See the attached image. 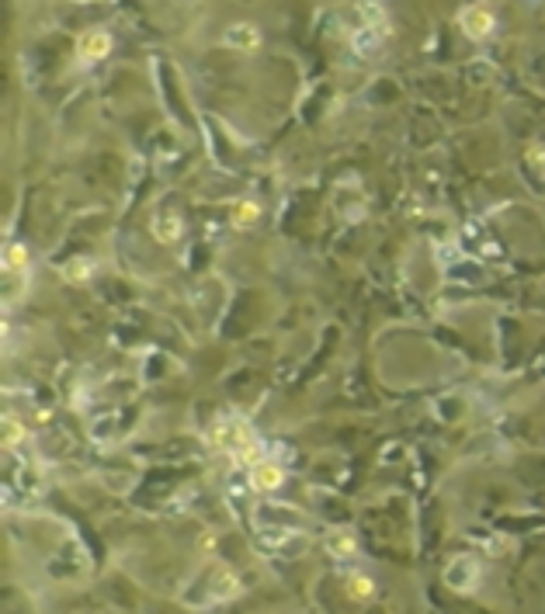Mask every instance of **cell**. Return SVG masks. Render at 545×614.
I'll return each instance as SVG.
<instances>
[{"label":"cell","instance_id":"obj_1","mask_svg":"<svg viewBox=\"0 0 545 614\" xmlns=\"http://www.w3.org/2000/svg\"><path fill=\"white\" fill-rule=\"evenodd\" d=\"M462 24H466V31H469V35H490L493 17H490L487 10L473 7V10H466V14H462Z\"/></svg>","mask_w":545,"mask_h":614},{"label":"cell","instance_id":"obj_2","mask_svg":"<svg viewBox=\"0 0 545 614\" xmlns=\"http://www.w3.org/2000/svg\"><path fill=\"white\" fill-rule=\"evenodd\" d=\"M226 38H230V45H240V49H254V45H258V28H254V24H237V28H233Z\"/></svg>","mask_w":545,"mask_h":614},{"label":"cell","instance_id":"obj_3","mask_svg":"<svg viewBox=\"0 0 545 614\" xmlns=\"http://www.w3.org/2000/svg\"><path fill=\"white\" fill-rule=\"evenodd\" d=\"M108 45H111V42H108V35H101V31H97V35H90L87 42H80V56H87V59H101V56L108 52Z\"/></svg>","mask_w":545,"mask_h":614}]
</instances>
